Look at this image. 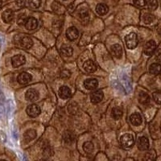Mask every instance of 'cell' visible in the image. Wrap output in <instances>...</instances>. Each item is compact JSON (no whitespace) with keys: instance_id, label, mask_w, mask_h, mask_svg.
Returning a JSON list of instances; mask_svg holds the SVG:
<instances>
[{"instance_id":"obj_25","label":"cell","mask_w":161,"mask_h":161,"mask_svg":"<svg viewBox=\"0 0 161 161\" xmlns=\"http://www.w3.org/2000/svg\"><path fill=\"white\" fill-rule=\"evenodd\" d=\"M83 148L86 152H92L93 151V144L91 142H86V143L83 144Z\"/></svg>"},{"instance_id":"obj_6","label":"cell","mask_w":161,"mask_h":161,"mask_svg":"<svg viewBox=\"0 0 161 161\" xmlns=\"http://www.w3.org/2000/svg\"><path fill=\"white\" fill-rule=\"evenodd\" d=\"M26 59L23 55H16L11 59V63H12V66L14 68H17V67L23 65Z\"/></svg>"},{"instance_id":"obj_31","label":"cell","mask_w":161,"mask_h":161,"mask_svg":"<svg viewBox=\"0 0 161 161\" xmlns=\"http://www.w3.org/2000/svg\"><path fill=\"white\" fill-rule=\"evenodd\" d=\"M143 19H144L145 24H151L154 20V16L152 15H151V14H147V15H145Z\"/></svg>"},{"instance_id":"obj_30","label":"cell","mask_w":161,"mask_h":161,"mask_svg":"<svg viewBox=\"0 0 161 161\" xmlns=\"http://www.w3.org/2000/svg\"><path fill=\"white\" fill-rule=\"evenodd\" d=\"M27 19H28V18L26 17L25 15H21L19 16L17 23H18V24H19V25H23V24H25Z\"/></svg>"},{"instance_id":"obj_3","label":"cell","mask_w":161,"mask_h":161,"mask_svg":"<svg viewBox=\"0 0 161 161\" xmlns=\"http://www.w3.org/2000/svg\"><path fill=\"white\" fill-rule=\"evenodd\" d=\"M156 49V43L154 40H150L144 46V53L147 56H152Z\"/></svg>"},{"instance_id":"obj_8","label":"cell","mask_w":161,"mask_h":161,"mask_svg":"<svg viewBox=\"0 0 161 161\" xmlns=\"http://www.w3.org/2000/svg\"><path fill=\"white\" fill-rule=\"evenodd\" d=\"M138 147L140 151H146L149 148V141L147 138L142 136L138 140Z\"/></svg>"},{"instance_id":"obj_2","label":"cell","mask_w":161,"mask_h":161,"mask_svg":"<svg viewBox=\"0 0 161 161\" xmlns=\"http://www.w3.org/2000/svg\"><path fill=\"white\" fill-rule=\"evenodd\" d=\"M121 145L124 148H130L134 145V138L130 134H125L120 139Z\"/></svg>"},{"instance_id":"obj_4","label":"cell","mask_w":161,"mask_h":161,"mask_svg":"<svg viewBox=\"0 0 161 161\" xmlns=\"http://www.w3.org/2000/svg\"><path fill=\"white\" fill-rule=\"evenodd\" d=\"M26 111H27V114H28V116H30L31 118H35L37 117L40 114V109L37 105L31 104L28 106Z\"/></svg>"},{"instance_id":"obj_27","label":"cell","mask_w":161,"mask_h":161,"mask_svg":"<svg viewBox=\"0 0 161 161\" xmlns=\"http://www.w3.org/2000/svg\"><path fill=\"white\" fill-rule=\"evenodd\" d=\"M152 97H153L154 101H155L157 104H161V91L154 92L153 94H152Z\"/></svg>"},{"instance_id":"obj_18","label":"cell","mask_w":161,"mask_h":161,"mask_svg":"<svg viewBox=\"0 0 161 161\" xmlns=\"http://www.w3.org/2000/svg\"><path fill=\"white\" fill-rule=\"evenodd\" d=\"M20 44H21V46H22L23 48L28 49V48H30L31 46H32L33 41L30 37L24 36L21 39V40H20Z\"/></svg>"},{"instance_id":"obj_32","label":"cell","mask_w":161,"mask_h":161,"mask_svg":"<svg viewBox=\"0 0 161 161\" xmlns=\"http://www.w3.org/2000/svg\"><path fill=\"white\" fill-rule=\"evenodd\" d=\"M135 5L139 7V8H143L146 5V0H133Z\"/></svg>"},{"instance_id":"obj_17","label":"cell","mask_w":161,"mask_h":161,"mask_svg":"<svg viewBox=\"0 0 161 161\" xmlns=\"http://www.w3.org/2000/svg\"><path fill=\"white\" fill-rule=\"evenodd\" d=\"M130 123L134 126H139L142 123V117L138 113L132 114L130 118Z\"/></svg>"},{"instance_id":"obj_10","label":"cell","mask_w":161,"mask_h":161,"mask_svg":"<svg viewBox=\"0 0 161 161\" xmlns=\"http://www.w3.org/2000/svg\"><path fill=\"white\" fill-rule=\"evenodd\" d=\"M84 86L87 90H93L98 86V81H97V79L94 78L87 79L84 81Z\"/></svg>"},{"instance_id":"obj_7","label":"cell","mask_w":161,"mask_h":161,"mask_svg":"<svg viewBox=\"0 0 161 161\" xmlns=\"http://www.w3.org/2000/svg\"><path fill=\"white\" fill-rule=\"evenodd\" d=\"M66 36L69 40H75L79 36V31L75 27H70L66 31Z\"/></svg>"},{"instance_id":"obj_15","label":"cell","mask_w":161,"mask_h":161,"mask_svg":"<svg viewBox=\"0 0 161 161\" xmlns=\"http://www.w3.org/2000/svg\"><path fill=\"white\" fill-rule=\"evenodd\" d=\"M111 53L114 57L116 58H120L123 55V48L119 44H114L111 47Z\"/></svg>"},{"instance_id":"obj_26","label":"cell","mask_w":161,"mask_h":161,"mask_svg":"<svg viewBox=\"0 0 161 161\" xmlns=\"http://www.w3.org/2000/svg\"><path fill=\"white\" fill-rule=\"evenodd\" d=\"M29 6L32 8H39L41 5V0H28Z\"/></svg>"},{"instance_id":"obj_24","label":"cell","mask_w":161,"mask_h":161,"mask_svg":"<svg viewBox=\"0 0 161 161\" xmlns=\"http://www.w3.org/2000/svg\"><path fill=\"white\" fill-rule=\"evenodd\" d=\"M111 115L112 117L114 119H116V120H117V119H119L122 117V115H123V110H121L120 108L115 107V108H114L113 110H112Z\"/></svg>"},{"instance_id":"obj_35","label":"cell","mask_w":161,"mask_h":161,"mask_svg":"<svg viewBox=\"0 0 161 161\" xmlns=\"http://www.w3.org/2000/svg\"><path fill=\"white\" fill-rule=\"evenodd\" d=\"M87 15H88V13L86 12V11H80V17H82L83 19H84L86 16H87Z\"/></svg>"},{"instance_id":"obj_14","label":"cell","mask_w":161,"mask_h":161,"mask_svg":"<svg viewBox=\"0 0 161 161\" xmlns=\"http://www.w3.org/2000/svg\"><path fill=\"white\" fill-rule=\"evenodd\" d=\"M59 95L62 99H68L71 96V90L67 86H61L59 90Z\"/></svg>"},{"instance_id":"obj_5","label":"cell","mask_w":161,"mask_h":161,"mask_svg":"<svg viewBox=\"0 0 161 161\" xmlns=\"http://www.w3.org/2000/svg\"><path fill=\"white\" fill-rule=\"evenodd\" d=\"M31 75L30 73H20L19 75L17 77V80H18V82L21 85H26L29 83L30 81L31 80Z\"/></svg>"},{"instance_id":"obj_20","label":"cell","mask_w":161,"mask_h":161,"mask_svg":"<svg viewBox=\"0 0 161 161\" xmlns=\"http://www.w3.org/2000/svg\"><path fill=\"white\" fill-rule=\"evenodd\" d=\"M139 101L141 104L147 105L150 103V97L147 93L144 92H141L139 95Z\"/></svg>"},{"instance_id":"obj_22","label":"cell","mask_w":161,"mask_h":161,"mask_svg":"<svg viewBox=\"0 0 161 161\" xmlns=\"http://www.w3.org/2000/svg\"><path fill=\"white\" fill-rule=\"evenodd\" d=\"M150 73L154 74V75H157L161 73V64H157V63H154L150 66Z\"/></svg>"},{"instance_id":"obj_19","label":"cell","mask_w":161,"mask_h":161,"mask_svg":"<svg viewBox=\"0 0 161 161\" xmlns=\"http://www.w3.org/2000/svg\"><path fill=\"white\" fill-rule=\"evenodd\" d=\"M108 11H109V8L106 4H103V3L97 4V7H96V11H97V14L100 15H106V13L108 12Z\"/></svg>"},{"instance_id":"obj_16","label":"cell","mask_w":161,"mask_h":161,"mask_svg":"<svg viewBox=\"0 0 161 161\" xmlns=\"http://www.w3.org/2000/svg\"><path fill=\"white\" fill-rule=\"evenodd\" d=\"M2 19L4 22L7 23V24L11 23L13 20V19H14V13H13V11L11 10H6L3 13Z\"/></svg>"},{"instance_id":"obj_12","label":"cell","mask_w":161,"mask_h":161,"mask_svg":"<svg viewBox=\"0 0 161 161\" xmlns=\"http://www.w3.org/2000/svg\"><path fill=\"white\" fill-rule=\"evenodd\" d=\"M83 68H84V69L87 73H93V72L97 69V66H96L95 63L93 62V60H88L84 63Z\"/></svg>"},{"instance_id":"obj_13","label":"cell","mask_w":161,"mask_h":161,"mask_svg":"<svg viewBox=\"0 0 161 161\" xmlns=\"http://www.w3.org/2000/svg\"><path fill=\"white\" fill-rule=\"evenodd\" d=\"M24 25H25V28L28 30H34L37 28L38 22H37V20L35 18L30 17V18H28L27 19Z\"/></svg>"},{"instance_id":"obj_33","label":"cell","mask_w":161,"mask_h":161,"mask_svg":"<svg viewBox=\"0 0 161 161\" xmlns=\"http://www.w3.org/2000/svg\"><path fill=\"white\" fill-rule=\"evenodd\" d=\"M155 59H156L157 62H161V48L156 51V55H155Z\"/></svg>"},{"instance_id":"obj_11","label":"cell","mask_w":161,"mask_h":161,"mask_svg":"<svg viewBox=\"0 0 161 161\" xmlns=\"http://www.w3.org/2000/svg\"><path fill=\"white\" fill-rule=\"evenodd\" d=\"M39 97V93L36 90L30 89L25 93V98L29 102H34Z\"/></svg>"},{"instance_id":"obj_28","label":"cell","mask_w":161,"mask_h":161,"mask_svg":"<svg viewBox=\"0 0 161 161\" xmlns=\"http://www.w3.org/2000/svg\"><path fill=\"white\" fill-rule=\"evenodd\" d=\"M64 139L67 143H71L72 141H73V139H74V136H73V134L72 132L67 131L64 133Z\"/></svg>"},{"instance_id":"obj_23","label":"cell","mask_w":161,"mask_h":161,"mask_svg":"<svg viewBox=\"0 0 161 161\" xmlns=\"http://www.w3.org/2000/svg\"><path fill=\"white\" fill-rule=\"evenodd\" d=\"M36 136V133L35 130H29L26 132L25 134H24V139L28 142V141H31V140H32L33 139H35Z\"/></svg>"},{"instance_id":"obj_36","label":"cell","mask_w":161,"mask_h":161,"mask_svg":"<svg viewBox=\"0 0 161 161\" xmlns=\"http://www.w3.org/2000/svg\"><path fill=\"white\" fill-rule=\"evenodd\" d=\"M2 3H3L2 0H0V8H1V7H2Z\"/></svg>"},{"instance_id":"obj_21","label":"cell","mask_w":161,"mask_h":161,"mask_svg":"<svg viewBox=\"0 0 161 161\" xmlns=\"http://www.w3.org/2000/svg\"><path fill=\"white\" fill-rule=\"evenodd\" d=\"M60 52L64 57H71L73 55V48L69 45H63L60 48Z\"/></svg>"},{"instance_id":"obj_1","label":"cell","mask_w":161,"mask_h":161,"mask_svg":"<svg viewBox=\"0 0 161 161\" xmlns=\"http://www.w3.org/2000/svg\"><path fill=\"white\" fill-rule=\"evenodd\" d=\"M125 42L129 49H134L138 45V36L135 32H130L125 36Z\"/></svg>"},{"instance_id":"obj_29","label":"cell","mask_w":161,"mask_h":161,"mask_svg":"<svg viewBox=\"0 0 161 161\" xmlns=\"http://www.w3.org/2000/svg\"><path fill=\"white\" fill-rule=\"evenodd\" d=\"M147 6H148V8L152 11L156 10L158 7V1L157 0H148L147 2Z\"/></svg>"},{"instance_id":"obj_34","label":"cell","mask_w":161,"mask_h":161,"mask_svg":"<svg viewBox=\"0 0 161 161\" xmlns=\"http://www.w3.org/2000/svg\"><path fill=\"white\" fill-rule=\"evenodd\" d=\"M17 5L19 6V7H22L25 3V0H16Z\"/></svg>"},{"instance_id":"obj_9","label":"cell","mask_w":161,"mask_h":161,"mask_svg":"<svg viewBox=\"0 0 161 161\" xmlns=\"http://www.w3.org/2000/svg\"><path fill=\"white\" fill-rule=\"evenodd\" d=\"M103 99V93L101 90H96L93 93H92L91 96H90V100H91L92 103H93V104H97V103H100Z\"/></svg>"}]
</instances>
